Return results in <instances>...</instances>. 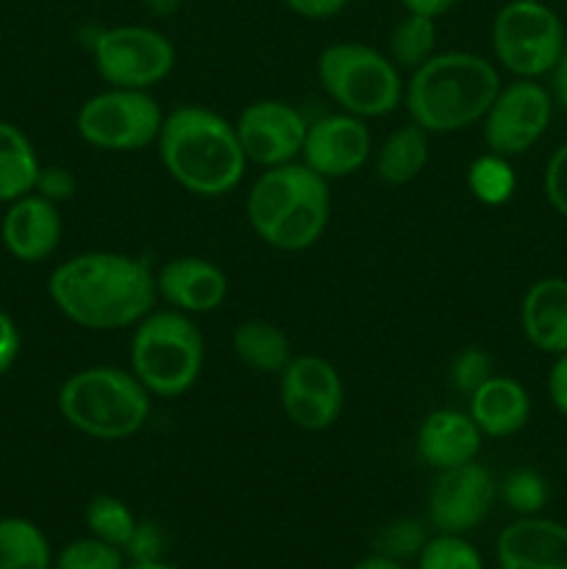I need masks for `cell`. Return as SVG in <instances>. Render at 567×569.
Listing matches in <instances>:
<instances>
[{
	"label": "cell",
	"instance_id": "cell-1",
	"mask_svg": "<svg viewBox=\"0 0 567 569\" xmlns=\"http://www.w3.org/2000/svg\"><path fill=\"white\" fill-rule=\"evenodd\" d=\"M56 309L89 331H120L153 311L156 272L145 259L111 250H89L61 261L48 278Z\"/></svg>",
	"mask_w": 567,
	"mask_h": 569
},
{
	"label": "cell",
	"instance_id": "cell-2",
	"mask_svg": "<svg viewBox=\"0 0 567 569\" xmlns=\"http://www.w3.org/2000/svg\"><path fill=\"white\" fill-rule=\"evenodd\" d=\"M159 159L172 181L198 198H222L245 176L237 128L206 106H181L161 122Z\"/></svg>",
	"mask_w": 567,
	"mask_h": 569
},
{
	"label": "cell",
	"instance_id": "cell-3",
	"mask_svg": "<svg viewBox=\"0 0 567 569\" xmlns=\"http://www.w3.org/2000/svg\"><path fill=\"white\" fill-rule=\"evenodd\" d=\"M498 92L500 76L493 61L467 50H448L411 70L404 106L426 133H456L481 122Z\"/></svg>",
	"mask_w": 567,
	"mask_h": 569
},
{
	"label": "cell",
	"instance_id": "cell-4",
	"mask_svg": "<svg viewBox=\"0 0 567 569\" xmlns=\"http://www.w3.org/2000/svg\"><path fill=\"white\" fill-rule=\"evenodd\" d=\"M245 211L261 242L284 253H300L326 233L331 189L304 161L267 167L250 187Z\"/></svg>",
	"mask_w": 567,
	"mask_h": 569
},
{
	"label": "cell",
	"instance_id": "cell-5",
	"mask_svg": "<svg viewBox=\"0 0 567 569\" xmlns=\"http://www.w3.org/2000/svg\"><path fill=\"white\" fill-rule=\"evenodd\" d=\"M59 411L83 437L117 442L142 431L150 392L120 367H87L61 383Z\"/></svg>",
	"mask_w": 567,
	"mask_h": 569
},
{
	"label": "cell",
	"instance_id": "cell-6",
	"mask_svg": "<svg viewBox=\"0 0 567 569\" xmlns=\"http://www.w3.org/2000/svg\"><path fill=\"white\" fill-rule=\"evenodd\" d=\"M203 370V337L176 309L150 311L133 326L131 372L156 398H181Z\"/></svg>",
	"mask_w": 567,
	"mask_h": 569
},
{
	"label": "cell",
	"instance_id": "cell-7",
	"mask_svg": "<svg viewBox=\"0 0 567 569\" xmlns=\"http://www.w3.org/2000/svg\"><path fill=\"white\" fill-rule=\"evenodd\" d=\"M317 78L328 98L345 114L387 117L404 103L400 70L381 50L361 42H337L322 48L317 59Z\"/></svg>",
	"mask_w": 567,
	"mask_h": 569
},
{
	"label": "cell",
	"instance_id": "cell-8",
	"mask_svg": "<svg viewBox=\"0 0 567 569\" xmlns=\"http://www.w3.org/2000/svg\"><path fill=\"white\" fill-rule=\"evenodd\" d=\"M565 26L543 0H509L493 20V50L517 78L550 76L565 53Z\"/></svg>",
	"mask_w": 567,
	"mask_h": 569
},
{
	"label": "cell",
	"instance_id": "cell-9",
	"mask_svg": "<svg viewBox=\"0 0 567 569\" xmlns=\"http://www.w3.org/2000/svg\"><path fill=\"white\" fill-rule=\"evenodd\" d=\"M161 114L159 103L145 89H117L92 94L78 109V137L98 150L131 153L159 139Z\"/></svg>",
	"mask_w": 567,
	"mask_h": 569
},
{
	"label": "cell",
	"instance_id": "cell-10",
	"mask_svg": "<svg viewBox=\"0 0 567 569\" xmlns=\"http://www.w3.org/2000/svg\"><path fill=\"white\" fill-rule=\"evenodd\" d=\"M94 70L109 87L145 89L176 70V48L161 31L148 26H115L98 33L92 44Z\"/></svg>",
	"mask_w": 567,
	"mask_h": 569
},
{
	"label": "cell",
	"instance_id": "cell-11",
	"mask_svg": "<svg viewBox=\"0 0 567 569\" xmlns=\"http://www.w3.org/2000/svg\"><path fill=\"white\" fill-rule=\"evenodd\" d=\"M550 117H554V98L548 89L534 78H517L500 87L498 98L484 114V142L489 153L506 159L520 156L548 131Z\"/></svg>",
	"mask_w": 567,
	"mask_h": 569
},
{
	"label": "cell",
	"instance_id": "cell-12",
	"mask_svg": "<svg viewBox=\"0 0 567 569\" xmlns=\"http://www.w3.org/2000/svg\"><path fill=\"white\" fill-rule=\"evenodd\" d=\"M278 395L287 420L311 433L331 428L345 406L342 378L322 356H292L281 370Z\"/></svg>",
	"mask_w": 567,
	"mask_h": 569
},
{
	"label": "cell",
	"instance_id": "cell-13",
	"mask_svg": "<svg viewBox=\"0 0 567 569\" xmlns=\"http://www.w3.org/2000/svg\"><path fill=\"white\" fill-rule=\"evenodd\" d=\"M495 495L493 472L478 461L439 470L428 489V522L439 533H470L487 520Z\"/></svg>",
	"mask_w": 567,
	"mask_h": 569
},
{
	"label": "cell",
	"instance_id": "cell-14",
	"mask_svg": "<svg viewBox=\"0 0 567 569\" xmlns=\"http://www.w3.org/2000/svg\"><path fill=\"white\" fill-rule=\"evenodd\" d=\"M237 137L245 159L259 167L289 164L300 156L309 122L284 100H256L245 106L237 120Z\"/></svg>",
	"mask_w": 567,
	"mask_h": 569
},
{
	"label": "cell",
	"instance_id": "cell-15",
	"mask_svg": "<svg viewBox=\"0 0 567 569\" xmlns=\"http://www.w3.org/2000/svg\"><path fill=\"white\" fill-rule=\"evenodd\" d=\"M370 150L372 137L367 122L342 111V114H328L311 122L300 156L309 170L331 183L337 178L359 172L370 159Z\"/></svg>",
	"mask_w": 567,
	"mask_h": 569
},
{
	"label": "cell",
	"instance_id": "cell-16",
	"mask_svg": "<svg viewBox=\"0 0 567 569\" xmlns=\"http://www.w3.org/2000/svg\"><path fill=\"white\" fill-rule=\"evenodd\" d=\"M498 569H567V526L545 517H520L498 533Z\"/></svg>",
	"mask_w": 567,
	"mask_h": 569
},
{
	"label": "cell",
	"instance_id": "cell-17",
	"mask_svg": "<svg viewBox=\"0 0 567 569\" xmlns=\"http://www.w3.org/2000/svg\"><path fill=\"white\" fill-rule=\"evenodd\" d=\"M156 292L181 315H209L226 300L228 281L209 259L178 256L156 272Z\"/></svg>",
	"mask_w": 567,
	"mask_h": 569
},
{
	"label": "cell",
	"instance_id": "cell-18",
	"mask_svg": "<svg viewBox=\"0 0 567 569\" xmlns=\"http://www.w3.org/2000/svg\"><path fill=\"white\" fill-rule=\"evenodd\" d=\"M0 237L17 261H26V264L44 261L61 242L59 206L39 198L37 192L14 200L3 217Z\"/></svg>",
	"mask_w": 567,
	"mask_h": 569
},
{
	"label": "cell",
	"instance_id": "cell-19",
	"mask_svg": "<svg viewBox=\"0 0 567 569\" xmlns=\"http://www.w3.org/2000/svg\"><path fill=\"white\" fill-rule=\"evenodd\" d=\"M484 433L467 411H431L417 428V453L431 470H450L476 461Z\"/></svg>",
	"mask_w": 567,
	"mask_h": 569
},
{
	"label": "cell",
	"instance_id": "cell-20",
	"mask_svg": "<svg viewBox=\"0 0 567 569\" xmlns=\"http://www.w3.org/2000/svg\"><path fill=\"white\" fill-rule=\"evenodd\" d=\"M520 326L543 353H567V278L550 276L531 283L520 303Z\"/></svg>",
	"mask_w": 567,
	"mask_h": 569
},
{
	"label": "cell",
	"instance_id": "cell-21",
	"mask_svg": "<svg viewBox=\"0 0 567 569\" xmlns=\"http://www.w3.org/2000/svg\"><path fill=\"white\" fill-rule=\"evenodd\" d=\"M467 415L489 439H504L520 431L531 417V398L515 378L489 376L476 392L467 395Z\"/></svg>",
	"mask_w": 567,
	"mask_h": 569
},
{
	"label": "cell",
	"instance_id": "cell-22",
	"mask_svg": "<svg viewBox=\"0 0 567 569\" xmlns=\"http://www.w3.org/2000/svg\"><path fill=\"white\" fill-rule=\"evenodd\" d=\"M428 161V133L415 122L395 128L376 156V176L387 187H406L422 172Z\"/></svg>",
	"mask_w": 567,
	"mask_h": 569
},
{
	"label": "cell",
	"instance_id": "cell-23",
	"mask_svg": "<svg viewBox=\"0 0 567 569\" xmlns=\"http://www.w3.org/2000/svg\"><path fill=\"white\" fill-rule=\"evenodd\" d=\"M42 170L31 139L11 122L0 120V203H14L37 187Z\"/></svg>",
	"mask_w": 567,
	"mask_h": 569
},
{
	"label": "cell",
	"instance_id": "cell-24",
	"mask_svg": "<svg viewBox=\"0 0 567 569\" xmlns=\"http://www.w3.org/2000/svg\"><path fill=\"white\" fill-rule=\"evenodd\" d=\"M231 348L245 367L256 372H281L292 361L287 333L265 320H245L233 328Z\"/></svg>",
	"mask_w": 567,
	"mask_h": 569
},
{
	"label": "cell",
	"instance_id": "cell-25",
	"mask_svg": "<svg viewBox=\"0 0 567 569\" xmlns=\"http://www.w3.org/2000/svg\"><path fill=\"white\" fill-rule=\"evenodd\" d=\"M48 537L26 517L0 520V569H50Z\"/></svg>",
	"mask_w": 567,
	"mask_h": 569
},
{
	"label": "cell",
	"instance_id": "cell-26",
	"mask_svg": "<svg viewBox=\"0 0 567 569\" xmlns=\"http://www.w3.org/2000/svg\"><path fill=\"white\" fill-rule=\"evenodd\" d=\"M437 53V20L406 14L389 33V59L398 70H417Z\"/></svg>",
	"mask_w": 567,
	"mask_h": 569
},
{
	"label": "cell",
	"instance_id": "cell-27",
	"mask_svg": "<svg viewBox=\"0 0 567 569\" xmlns=\"http://www.w3.org/2000/svg\"><path fill=\"white\" fill-rule=\"evenodd\" d=\"M517 178L509 159L498 153H484L467 167V189L484 206H504L515 194Z\"/></svg>",
	"mask_w": 567,
	"mask_h": 569
},
{
	"label": "cell",
	"instance_id": "cell-28",
	"mask_svg": "<svg viewBox=\"0 0 567 569\" xmlns=\"http://www.w3.org/2000/svg\"><path fill=\"white\" fill-rule=\"evenodd\" d=\"M83 520H87V528L92 537L103 539V542L115 545L120 550L126 548L133 528H137L133 511L120 498H111V495H94L89 500L87 511H83Z\"/></svg>",
	"mask_w": 567,
	"mask_h": 569
},
{
	"label": "cell",
	"instance_id": "cell-29",
	"mask_svg": "<svg viewBox=\"0 0 567 569\" xmlns=\"http://www.w3.org/2000/svg\"><path fill=\"white\" fill-rule=\"evenodd\" d=\"M417 569H484V559L465 533H437L417 553Z\"/></svg>",
	"mask_w": 567,
	"mask_h": 569
},
{
	"label": "cell",
	"instance_id": "cell-30",
	"mask_svg": "<svg viewBox=\"0 0 567 569\" xmlns=\"http://www.w3.org/2000/svg\"><path fill=\"white\" fill-rule=\"evenodd\" d=\"M126 553L98 537L72 539L59 550L53 569H126Z\"/></svg>",
	"mask_w": 567,
	"mask_h": 569
},
{
	"label": "cell",
	"instance_id": "cell-31",
	"mask_svg": "<svg viewBox=\"0 0 567 569\" xmlns=\"http://www.w3.org/2000/svg\"><path fill=\"white\" fill-rule=\"evenodd\" d=\"M426 539H428L426 528H422L417 520H395L378 533L376 545L381 556H389V559L395 561H404V559H417V553L422 550Z\"/></svg>",
	"mask_w": 567,
	"mask_h": 569
},
{
	"label": "cell",
	"instance_id": "cell-32",
	"mask_svg": "<svg viewBox=\"0 0 567 569\" xmlns=\"http://www.w3.org/2000/svg\"><path fill=\"white\" fill-rule=\"evenodd\" d=\"M504 500L517 511V515H523V517L537 515L545 503L543 478L531 470L511 472L504 483Z\"/></svg>",
	"mask_w": 567,
	"mask_h": 569
},
{
	"label": "cell",
	"instance_id": "cell-33",
	"mask_svg": "<svg viewBox=\"0 0 567 569\" xmlns=\"http://www.w3.org/2000/svg\"><path fill=\"white\" fill-rule=\"evenodd\" d=\"M489 376H493V359H489V353H484L478 348L461 350L454 359V365H450V383L459 392H476Z\"/></svg>",
	"mask_w": 567,
	"mask_h": 569
},
{
	"label": "cell",
	"instance_id": "cell-34",
	"mask_svg": "<svg viewBox=\"0 0 567 569\" xmlns=\"http://www.w3.org/2000/svg\"><path fill=\"white\" fill-rule=\"evenodd\" d=\"M122 553H126V559L131 561V565L159 561L161 553H165V537H161L159 528L150 526V522H137V528H133L131 539H128V545L122 548Z\"/></svg>",
	"mask_w": 567,
	"mask_h": 569
},
{
	"label": "cell",
	"instance_id": "cell-35",
	"mask_svg": "<svg viewBox=\"0 0 567 569\" xmlns=\"http://www.w3.org/2000/svg\"><path fill=\"white\" fill-rule=\"evenodd\" d=\"M545 198L567 220V142L556 148L545 167Z\"/></svg>",
	"mask_w": 567,
	"mask_h": 569
},
{
	"label": "cell",
	"instance_id": "cell-36",
	"mask_svg": "<svg viewBox=\"0 0 567 569\" xmlns=\"http://www.w3.org/2000/svg\"><path fill=\"white\" fill-rule=\"evenodd\" d=\"M76 189H78V181L67 167H42L37 176V187H33V192H37L39 198L59 206L64 203V200H70L72 194H76Z\"/></svg>",
	"mask_w": 567,
	"mask_h": 569
},
{
	"label": "cell",
	"instance_id": "cell-37",
	"mask_svg": "<svg viewBox=\"0 0 567 569\" xmlns=\"http://www.w3.org/2000/svg\"><path fill=\"white\" fill-rule=\"evenodd\" d=\"M17 356H20V331H17L14 320L0 309V376L11 370Z\"/></svg>",
	"mask_w": 567,
	"mask_h": 569
},
{
	"label": "cell",
	"instance_id": "cell-38",
	"mask_svg": "<svg viewBox=\"0 0 567 569\" xmlns=\"http://www.w3.org/2000/svg\"><path fill=\"white\" fill-rule=\"evenodd\" d=\"M284 3L306 20H328V17H337L348 6V0H284Z\"/></svg>",
	"mask_w": 567,
	"mask_h": 569
},
{
	"label": "cell",
	"instance_id": "cell-39",
	"mask_svg": "<svg viewBox=\"0 0 567 569\" xmlns=\"http://www.w3.org/2000/svg\"><path fill=\"white\" fill-rule=\"evenodd\" d=\"M548 395L561 417H567V353L556 356L554 367L548 372Z\"/></svg>",
	"mask_w": 567,
	"mask_h": 569
},
{
	"label": "cell",
	"instance_id": "cell-40",
	"mask_svg": "<svg viewBox=\"0 0 567 569\" xmlns=\"http://www.w3.org/2000/svg\"><path fill=\"white\" fill-rule=\"evenodd\" d=\"M550 98L556 106H561V111H567V48L561 53V59L556 61V67L550 70Z\"/></svg>",
	"mask_w": 567,
	"mask_h": 569
},
{
	"label": "cell",
	"instance_id": "cell-41",
	"mask_svg": "<svg viewBox=\"0 0 567 569\" xmlns=\"http://www.w3.org/2000/svg\"><path fill=\"white\" fill-rule=\"evenodd\" d=\"M406 9V14H422V17H442L445 11L454 9L459 0H400Z\"/></svg>",
	"mask_w": 567,
	"mask_h": 569
},
{
	"label": "cell",
	"instance_id": "cell-42",
	"mask_svg": "<svg viewBox=\"0 0 567 569\" xmlns=\"http://www.w3.org/2000/svg\"><path fill=\"white\" fill-rule=\"evenodd\" d=\"M354 569H406V567H404V561H395V559H389V556L376 553V556H367V559H361Z\"/></svg>",
	"mask_w": 567,
	"mask_h": 569
},
{
	"label": "cell",
	"instance_id": "cell-43",
	"mask_svg": "<svg viewBox=\"0 0 567 569\" xmlns=\"http://www.w3.org/2000/svg\"><path fill=\"white\" fill-rule=\"evenodd\" d=\"M145 6L150 11H156V14H176L181 0H145Z\"/></svg>",
	"mask_w": 567,
	"mask_h": 569
},
{
	"label": "cell",
	"instance_id": "cell-44",
	"mask_svg": "<svg viewBox=\"0 0 567 569\" xmlns=\"http://www.w3.org/2000/svg\"><path fill=\"white\" fill-rule=\"evenodd\" d=\"M126 569H178L172 565H167V561H142V565H128Z\"/></svg>",
	"mask_w": 567,
	"mask_h": 569
}]
</instances>
